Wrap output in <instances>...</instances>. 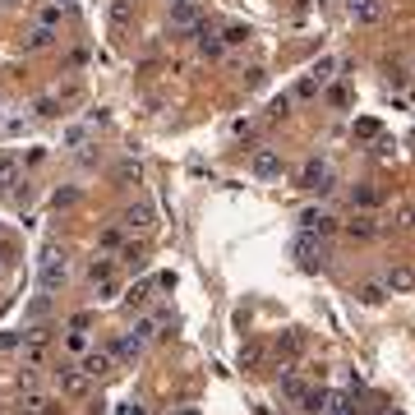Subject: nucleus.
Segmentation results:
<instances>
[{
	"label": "nucleus",
	"mask_w": 415,
	"mask_h": 415,
	"mask_svg": "<svg viewBox=\"0 0 415 415\" xmlns=\"http://www.w3.org/2000/svg\"><path fill=\"white\" fill-rule=\"evenodd\" d=\"M291 254H295V263H300V268H318V263H323V236L300 231V236H295V245H291Z\"/></svg>",
	"instance_id": "nucleus-3"
},
{
	"label": "nucleus",
	"mask_w": 415,
	"mask_h": 415,
	"mask_svg": "<svg viewBox=\"0 0 415 415\" xmlns=\"http://www.w3.org/2000/svg\"><path fill=\"white\" fill-rule=\"evenodd\" d=\"M332 69H337V60H332V55H323V60L314 65V74H309V79H314V83H328V79H332Z\"/></svg>",
	"instance_id": "nucleus-26"
},
{
	"label": "nucleus",
	"mask_w": 415,
	"mask_h": 415,
	"mask_svg": "<svg viewBox=\"0 0 415 415\" xmlns=\"http://www.w3.org/2000/svg\"><path fill=\"white\" fill-rule=\"evenodd\" d=\"M300 231H309V236H332L337 222H332L328 212H314V208H309V212H300Z\"/></svg>",
	"instance_id": "nucleus-7"
},
{
	"label": "nucleus",
	"mask_w": 415,
	"mask_h": 415,
	"mask_svg": "<svg viewBox=\"0 0 415 415\" xmlns=\"http://www.w3.org/2000/svg\"><path fill=\"white\" fill-rule=\"evenodd\" d=\"M116 180L121 185H139V162H121L116 166Z\"/></svg>",
	"instance_id": "nucleus-27"
},
{
	"label": "nucleus",
	"mask_w": 415,
	"mask_h": 415,
	"mask_svg": "<svg viewBox=\"0 0 415 415\" xmlns=\"http://www.w3.org/2000/svg\"><path fill=\"white\" fill-rule=\"evenodd\" d=\"M121 259H125V263H134V268H139V263H143V254L134 250V245H125V250H121Z\"/></svg>",
	"instance_id": "nucleus-40"
},
{
	"label": "nucleus",
	"mask_w": 415,
	"mask_h": 415,
	"mask_svg": "<svg viewBox=\"0 0 415 415\" xmlns=\"http://www.w3.org/2000/svg\"><path fill=\"white\" fill-rule=\"evenodd\" d=\"M259 360H263V341H245L240 365H245V369H259Z\"/></svg>",
	"instance_id": "nucleus-23"
},
{
	"label": "nucleus",
	"mask_w": 415,
	"mask_h": 415,
	"mask_svg": "<svg viewBox=\"0 0 415 415\" xmlns=\"http://www.w3.org/2000/svg\"><path fill=\"white\" fill-rule=\"evenodd\" d=\"M121 415H148V411H143V406H139V402H134V406H130V411H121Z\"/></svg>",
	"instance_id": "nucleus-41"
},
{
	"label": "nucleus",
	"mask_w": 415,
	"mask_h": 415,
	"mask_svg": "<svg viewBox=\"0 0 415 415\" xmlns=\"http://www.w3.org/2000/svg\"><path fill=\"white\" fill-rule=\"evenodd\" d=\"M346 10H351V19L355 23H365V28H369V23H379V0H346Z\"/></svg>",
	"instance_id": "nucleus-11"
},
{
	"label": "nucleus",
	"mask_w": 415,
	"mask_h": 415,
	"mask_svg": "<svg viewBox=\"0 0 415 415\" xmlns=\"http://www.w3.org/2000/svg\"><path fill=\"white\" fill-rule=\"evenodd\" d=\"M23 415H55V402L42 397V393H28L23 397Z\"/></svg>",
	"instance_id": "nucleus-17"
},
{
	"label": "nucleus",
	"mask_w": 415,
	"mask_h": 415,
	"mask_svg": "<svg viewBox=\"0 0 415 415\" xmlns=\"http://www.w3.org/2000/svg\"><path fill=\"white\" fill-rule=\"evenodd\" d=\"M379 415H402V411H397V406H383V411Z\"/></svg>",
	"instance_id": "nucleus-42"
},
{
	"label": "nucleus",
	"mask_w": 415,
	"mask_h": 415,
	"mask_svg": "<svg viewBox=\"0 0 415 415\" xmlns=\"http://www.w3.org/2000/svg\"><path fill=\"white\" fill-rule=\"evenodd\" d=\"M65 277H69L65 254L46 250V254H42V268H37V282H42V291H46V295H51V291H60V286H65Z\"/></svg>",
	"instance_id": "nucleus-1"
},
{
	"label": "nucleus",
	"mask_w": 415,
	"mask_h": 415,
	"mask_svg": "<svg viewBox=\"0 0 415 415\" xmlns=\"http://www.w3.org/2000/svg\"><path fill=\"white\" fill-rule=\"evenodd\" d=\"M153 286H157V282H139V286H130V295H125V300H130V309H143V305H148V300H153Z\"/></svg>",
	"instance_id": "nucleus-20"
},
{
	"label": "nucleus",
	"mask_w": 415,
	"mask_h": 415,
	"mask_svg": "<svg viewBox=\"0 0 415 415\" xmlns=\"http://www.w3.org/2000/svg\"><path fill=\"white\" fill-rule=\"evenodd\" d=\"M355 203H365V208H374V203H379V194H374V189H369V185H365V189H355Z\"/></svg>",
	"instance_id": "nucleus-35"
},
{
	"label": "nucleus",
	"mask_w": 415,
	"mask_h": 415,
	"mask_svg": "<svg viewBox=\"0 0 415 415\" xmlns=\"http://www.w3.org/2000/svg\"><path fill=\"white\" fill-rule=\"evenodd\" d=\"M55 5H69V0H55Z\"/></svg>",
	"instance_id": "nucleus-44"
},
{
	"label": "nucleus",
	"mask_w": 415,
	"mask_h": 415,
	"mask_svg": "<svg viewBox=\"0 0 415 415\" xmlns=\"http://www.w3.org/2000/svg\"><path fill=\"white\" fill-rule=\"evenodd\" d=\"M74 198H79V189H55V194H51V203H55V208H69Z\"/></svg>",
	"instance_id": "nucleus-31"
},
{
	"label": "nucleus",
	"mask_w": 415,
	"mask_h": 415,
	"mask_svg": "<svg viewBox=\"0 0 415 415\" xmlns=\"http://www.w3.org/2000/svg\"><path fill=\"white\" fill-rule=\"evenodd\" d=\"M121 245V231H102V250H116Z\"/></svg>",
	"instance_id": "nucleus-39"
},
{
	"label": "nucleus",
	"mask_w": 415,
	"mask_h": 415,
	"mask_svg": "<svg viewBox=\"0 0 415 415\" xmlns=\"http://www.w3.org/2000/svg\"><path fill=\"white\" fill-rule=\"evenodd\" d=\"M305 393H309L305 379H300L295 369H286V374H282V397H286V402H305Z\"/></svg>",
	"instance_id": "nucleus-12"
},
{
	"label": "nucleus",
	"mask_w": 415,
	"mask_h": 415,
	"mask_svg": "<svg viewBox=\"0 0 415 415\" xmlns=\"http://www.w3.org/2000/svg\"><path fill=\"white\" fill-rule=\"evenodd\" d=\"M250 166H254V175H259V180H277V175H282V157H277L273 148H259Z\"/></svg>",
	"instance_id": "nucleus-6"
},
{
	"label": "nucleus",
	"mask_w": 415,
	"mask_h": 415,
	"mask_svg": "<svg viewBox=\"0 0 415 415\" xmlns=\"http://www.w3.org/2000/svg\"><path fill=\"white\" fill-rule=\"evenodd\" d=\"M116 295H121V282H116V277L97 282V300H116Z\"/></svg>",
	"instance_id": "nucleus-29"
},
{
	"label": "nucleus",
	"mask_w": 415,
	"mask_h": 415,
	"mask_svg": "<svg viewBox=\"0 0 415 415\" xmlns=\"http://www.w3.org/2000/svg\"><path fill=\"white\" fill-rule=\"evenodd\" d=\"M111 355H116V365H134V360H139V341H134V337H125V341H111Z\"/></svg>",
	"instance_id": "nucleus-15"
},
{
	"label": "nucleus",
	"mask_w": 415,
	"mask_h": 415,
	"mask_svg": "<svg viewBox=\"0 0 415 415\" xmlns=\"http://www.w3.org/2000/svg\"><path fill=\"white\" fill-rule=\"evenodd\" d=\"M5 5H23V0H5Z\"/></svg>",
	"instance_id": "nucleus-43"
},
{
	"label": "nucleus",
	"mask_w": 415,
	"mask_h": 415,
	"mask_svg": "<svg viewBox=\"0 0 415 415\" xmlns=\"http://www.w3.org/2000/svg\"><path fill=\"white\" fill-rule=\"evenodd\" d=\"M121 226H130V231H153V208H148V203L125 208V212H121Z\"/></svg>",
	"instance_id": "nucleus-8"
},
{
	"label": "nucleus",
	"mask_w": 415,
	"mask_h": 415,
	"mask_svg": "<svg viewBox=\"0 0 415 415\" xmlns=\"http://www.w3.org/2000/svg\"><path fill=\"white\" fill-rule=\"evenodd\" d=\"M305 355V332H282L277 337V360H300Z\"/></svg>",
	"instance_id": "nucleus-9"
},
{
	"label": "nucleus",
	"mask_w": 415,
	"mask_h": 415,
	"mask_svg": "<svg viewBox=\"0 0 415 415\" xmlns=\"http://www.w3.org/2000/svg\"><path fill=\"white\" fill-rule=\"evenodd\" d=\"M198 51H203L208 60H217V55H222V37H212V33H203V28H198Z\"/></svg>",
	"instance_id": "nucleus-22"
},
{
	"label": "nucleus",
	"mask_w": 415,
	"mask_h": 415,
	"mask_svg": "<svg viewBox=\"0 0 415 415\" xmlns=\"http://www.w3.org/2000/svg\"><path fill=\"white\" fill-rule=\"evenodd\" d=\"M171 23H175V28H198V10L189 5V0H175V10H171Z\"/></svg>",
	"instance_id": "nucleus-14"
},
{
	"label": "nucleus",
	"mask_w": 415,
	"mask_h": 415,
	"mask_svg": "<svg viewBox=\"0 0 415 415\" xmlns=\"http://www.w3.org/2000/svg\"><path fill=\"white\" fill-rule=\"evenodd\" d=\"M14 180H19V157H14V153H0V194L14 189Z\"/></svg>",
	"instance_id": "nucleus-13"
},
{
	"label": "nucleus",
	"mask_w": 415,
	"mask_h": 415,
	"mask_svg": "<svg viewBox=\"0 0 415 415\" xmlns=\"http://www.w3.org/2000/svg\"><path fill=\"white\" fill-rule=\"evenodd\" d=\"M83 143H88V125H69L60 134V148H83Z\"/></svg>",
	"instance_id": "nucleus-21"
},
{
	"label": "nucleus",
	"mask_w": 415,
	"mask_h": 415,
	"mask_svg": "<svg viewBox=\"0 0 415 415\" xmlns=\"http://www.w3.org/2000/svg\"><path fill=\"white\" fill-rule=\"evenodd\" d=\"M360 300H365V305H379V300H383V286H360Z\"/></svg>",
	"instance_id": "nucleus-34"
},
{
	"label": "nucleus",
	"mask_w": 415,
	"mask_h": 415,
	"mask_svg": "<svg viewBox=\"0 0 415 415\" xmlns=\"http://www.w3.org/2000/svg\"><path fill=\"white\" fill-rule=\"evenodd\" d=\"M51 42H55V33H51V28H46V23H37L33 33L23 37V46H28V51H42V46H51Z\"/></svg>",
	"instance_id": "nucleus-19"
},
{
	"label": "nucleus",
	"mask_w": 415,
	"mask_h": 415,
	"mask_svg": "<svg viewBox=\"0 0 415 415\" xmlns=\"http://www.w3.org/2000/svg\"><path fill=\"white\" fill-rule=\"evenodd\" d=\"M55 383H60V397H69V402H83V397L93 393V379H88L79 365H60V369H55Z\"/></svg>",
	"instance_id": "nucleus-2"
},
{
	"label": "nucleus",
	"mask_w": 415,
	"mask_h": 415,
	"mask_svg": "<svg viewBox=\"0 0 415 415\" xmlns=\"http://www.w3.org/2000/svg\"><path fill=\"white\" fill-rule=\"evenodd\" d=\"M388 291H397V295H406V291H415V268H406V263H397V268H388Z\"/></svg>",
	"instance_id": "nucleus-10"
},
{
	"label": "nucleus",
	"mask_w": 415,
	"mask_h": 415,
	"mask_svg": "<svg viewBox=\"0 0 415 415\" xmlns=\"http://www.w3.org/2000/svg\"><path fill=\"white\" fill-rule=\"evenodd\" d=\"M111 273H116V268H111V259H93V263H88V277H93V286L107 282Z\"/></svg>",
	"instance_id": "nucleus-24"
},
{
	"label": "nucleus",
	"mask_w": 415,
	"mask_h": 415,
	"mask_svg": "<svg viewBox=\"0 0 415 415\" xmlns=\"http://www.w3.org/2000/svg\"><path fill=\"white\" fill-rule=\"evenodd\" d=\"M314 93H318V83H314V79H300V88H295V97H314Z\"/></svg>",
	"instance_id": "nucleus-37"
},
{
	"label": "nucleus",
	"mask_w": 415,
	"mask_h": 415,
	"mask_svg": "<svg viewBox=\"0 0 415 415\" xmlns=\"http://www.w3.org/2000/svg\"><path fill=\"white\" fill-rule=\"evenodd\" d=\"M397 226H406V231L415 226V203H402V212H397Z\"/></svg>",
	"instance_id": "nucleus-33"
},
{
	"label": "nucleus",
	"mask_w": 415,
	"mask_h": 415,
	"mask_svg": "<svg viewBox=\"0 0 415 415\" xmlns=\"http://www.w3.org/2000/svg\"><path fill=\"white\" fill-rule=\"evenodd\" d=\"M65 346L74 351V355H83V351H88V337H83L79 328H69V332H65Z\"/></svg>",
	"instance_id": "nucleus-28"
},
{
	"label": "nucleus",
	"mask_w": 415,
	"mask_h": 415,
	"mask_svg": "<svg viewBox=\"0 0 415 415\" xmlns=\"http://www.w3.org/2000/svg\"><path fill=\"white\" fill-rule=\"evenodd\" d=\"M245 37H250V28H240V23H236V28H226V33H222V42H226V46H240Z\"/></svg>",
	"instance_id": "nucleus-30"
},
{
	"label": "nucleus",
	"mask_w": 415,
	"mask_h": 415,
	"mask_svg": "<svg viewBox=\"0 0 415 415\" xmlns=\"http://www.w3.org/2000/svg\"><path fill=\"white\" fill-rule=\"evenodd\" d=\"M79 369H83L88 379H111V374H116V355H111V351H83V355H79Z\"/></svg>",
	"instance_id": "nucleus-4"
},
{
	"label": "nucleus",
	"mask_w": 415,
	"mask_h": 415,
	"mask_svg": "<svg viewBox=\"0 0 415 415\" xmlns=\"http://www.w3.org/2000/svg\"><path fill=\"white\" fill-rule=\"evenodd\" d=\"M300 189H328V162H318V157H309L305 162V171H300Z\"/></svg>",
	"instance_id": "nucleus-5"
},
{
	"label": "nucleus",
	"mask_w": 415,
	"mask_h": 415,
	"mask_svg": "<svg viewBox=\"0 0 415 415\" xmlns=\"http://www.w3.org/2000/svg\"><path fill=\"white\" fill-rule=\"evenodd\" d=\"M14 346H23V332H0V351H14Z\"/></svg>",
	"instance_id": "nucleus-32"
},
{
	"label": "nucleus",
	"mask_w": 415,
	"mask_h": 415,
	"mask_svg": "<svg viewBox=\"0 0 415 415\" xmlns=\"http://www.w3.org/2000/svg\"><path fill=\"white\" fill-rule=\"evenodd\" d=\"M33 111H37V116H55V97H37Z\"/></svg>",
	"instance_id": "nucleus-38"
},
{
	"label": "nucleus",
	"mask_w": 415,
	"mask_h": 415,
	"mask_svg": "<svg viewBox=\"0 0 415 415\" xmlns=\"http://www.w3.org/2000/svg\"><path fill=\"white\" fill-rule=\"evenodd\" d=\"M42 23H46V28H55V23H60V5H46V10H42Z\"/></svg>",
	"instance_id": "nucleus-36"
},
{
	"label": "nucleus",
	"mask_w": 415,
	"mask_h": 415,
	"mask_svg": "<svg viewBox=\"0 0 415 415\" xmlns=\"http://www.w3.org/2000/svg\"><path fill=\"white\" fill-rule=\"evenodd\" d=\"M323 415H355V397H351V393H328Z\"/></svg>",
	"instance_id": "nucleus-16"
},
{
	"label": "nucleus",
	"mask_w": 415,
	"mask_h": 415,
	"mask_svg": "<svg viewBox=\"0 0 415 415\" xmlns=\"http://www.w3.org/2000/svg\"><path fill=\"white\" fill-rule=\"evenodd\" d=\"M157 328H162V318H157V314H148V318H139V323H134V332H130V337L143 346L148 337H157Z\"/></svg>",
	"instance_id": "nucleus-18"
},
{
	"label": "nucleus",
	"mask_w": 415,
	"mask_h": 415,
	"mask_svg": "<svg viewBox=\"0 0 415 415\" xmlns=\"http://www.w3.org/2000/svg\"><path fill=\"white\" fill-rule=\"evenodd\" d=\"M351 236H355V240H369V236H374V231H379V226H374V217H355V222H351Z\"/></svg>",
	"instance_id": "nucleus-25"
}]
</instances>
